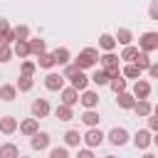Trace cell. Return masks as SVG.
<instances>
[{
	"label": "cell",
	"mask_w": 158,
	"mask_h": 158,
	"mask_svg": "<svg viewBox=\"0 0 158 158\" xmlns=\"http://www.w3.org/2000/svg\"><path fill=\"white\" fill-rule=\"evenodd\" d=\"M64 79H69V84L77 89V91H84L89 86V77L84 74V69H77L74 64H64Z\"/></svg>",
	"instance_id": "1"
},
{
	"label": "cell",
	"mask_w": 158,
	"mask_h": 158,
	"mask_svg": "<svg viewBox=\"0 0 158 158\" xmlns=\"http://www.w3.org/2000/svg\"><path fill=\"white\" fill-rule=\"evenodd\" d=\"M96 62H99V49H94V47H86L74 57L77 69H91V67H96Z\"/></svg>",
	"instance_id": "2"
},
{
	"label": "cell",
	"mask_w": 158,
	"mask_h": 158,
	"mask_svg": "<svg viewBox=\"0 0 158 158\" xmlns=\"http://www.w3.org/2000/svg\"><path fill=\"white\" fill-rule=\"evenodd\" d=\"M81 141L86 143V148H96V146H101L106 141V133L99 126H94V128H86V133L81 136Z\"/></svg>",
	"instance_id": "3"
},
{
	"label": "cell",
	"mask_w": 158,
	"mask_h": 158,
	"mask_svg": "<svg viewBox=\"0 0 158 158\" xmlns=\"http://www.w3.org/2000/svg\"><path fill=\"white\" fill-rule=\"evenodd\" d=\"M138 49L141 52H156L158 49V32H143L141 37H138Z\"/></svg>",
	"instance_id": "4"
},
{
	"label": "cell",
	"mask_w": 158,
	"mask_h": 158,
	"mask_svg": "<svg viewBox=\"0 0 158 158\" xmlns=\"http://www.w3.org/2000/svg\"><path fill=\"white\" fill-rule=\"evenodd\" d=\"M106 138H109L111 146H126L131 136H128V131H126L123 126H116V128H111V131L106 133Z\"/></svg>",
	"instance_id": "5"
},
{
	"label": "cell",
	"mask_w": 158,
	"mask_h": 158,
	"mask_svg": "<svg viewBox=\"0 0 158 158\" xmlns=\"http://www.w3.org/2000/svg\"><path fill=\"white\" fill-rule=\"evenodd\" d=\"M131 141H133V146H136V148L146 151V148L153 143V136H151V131H148V128H141V131H136V133H133V138H131Z\"/></svg>",
	"instance_id": "6"
},
{
	"label": "cell",
	"mask_w": 158,
	"mask_h": 158,
	"mask_svg": "<svg viewBox=\"0 0 158 158\" xmlns=\"http://www.w3.org/2000/svg\"><path fill=\"white\" fill-rule=\"evenodd\" d=\"M79 104L84 109H96L99 106V94L91 91V89H84V91H79Z\"/></svg>",
	"instance_id": "7"
},
{
	"label": "cell",
	"mask_w": 158,
	"mask_h": 158,
	"mask_svg": "<svg viewBox=\"0 0 158 158\" xmlns=\"http://www.w3.org/2000/svg\"><path fill=\"white\" fill-rule=\"evenodd\" d=\"M30 111H32V118H44L52 109H49V101L47 99H35L32 106H30Z\"/></svg>",
	"instance_id": "8"
},
{
	"label": "cell",
	"mask_w": 158,
	"mask_h": 158,
	"mask_svg": "<svg viewBox=\"0 0 158 158\" xmlns=\"http://www.w3.org/2000/svg\"><path fill=\"white\" fill-rule=\"evenodd\" d=\"M17 128L22 136H35L40 131V118H25V121H17Z\"/></svg>",
	"instance_id": "9"
},
{
	"label": "cell",
	"mask_w": 158,
	"mask_h": 158,
	"mask_svg": "<svg viewBox=\"0 0 158 158\" xmlns=\"http://www.w3.org/2000/svg\"><path fill=\"white\" fill-rule=\"evenodd\" d=\"M118 57L114 54V52H104V54H99V64H101V69H106V72H111V69H118Z\"/></svg>",
	"instance_id": "10"
},
{
	"label": "cell",
	"mask_w": 158,
	"mask_h": 158,
	"mask_svg": "<svg viewBox=\"0 0 158 158\" xmlns=\"http://www.w3.org/2000/svg\"><path fill=\"white\" fill-rule=\"evenodd\" d=\"M30 138H32L30 143H32V148H35V151H44V148H49V141H52L47 131H37V133H35V136H30Z\"/></svg>",
	"instance_id": "11"
},
{
	"label": "cell",
	"mask_w": 158,
	"mask_h": 158,
	"mask_svg": "<svg viewBox=\"0 0 158 158\" xmlns=\"http://www.w3.org/2000/svg\"><path fill=\"white\" fill-rule=\"evenodd\" d=\"M44 86H47L49 91H59V89L64 86V77L57 74V72H49V74L44 77Z\"/></svg>",
	"instance_id": "12"
},
{
	"label": "cell",
	"mask_w": 158,
	"mask_h": 158,
	"mask_svg": "<svg viewBox=\"0 0 158 158\" xmlns=\"http://www.w3.org/2000/svg\"><path fill=\"white\" fill-rule=\"evenodd\" d=\"M133 96H136V99H148V96H151V81H148V79H136V84H133Z\"/></svg>",
	"instance_id": "13"
},
{
	"label": "cell",
	"mask_w": 158,
	"mask_h": 158,
	"mask_svg": "<svg viewBox=\"0 0 158 158\" xmlns=\"http://www.w3.org/2000/svg\"><path fill=\"white\" fill-rule=\"evenodd\" d=\"M59 96H62V104H67V106H74L79 101V91L74 86H62L59 89Z\"/></svg>",
	"instance_id": "14"
},
{
	"label": "cell",
	"mask_w": 158,
	"mask_h": 158,
	"mask_svg": "<svg viewBox=\"0 0 158 158\" xmlns=\"http://www.w3.org/2000/svg\"><path fill=\"white\" fill-rule=\"evenodd\" d=\"M116 104H118V109L131 111V109H133V104H136V96H133V94H128V91H118V94H116Z\"/></svg>",
	"instance_id": "15"
},
{
	"label": "cell",
	"mask_w": 158,
	"mask_h": 158,
	"mask_svg": "<svg viewBox=\"0 0 158 158\" xmlns=\"http://www.w3.org/2000/svg\"><path fill=\"white\" fill-rule=\"evenodd\" d=\"M131 111H136V116H148V114H153V104L148 101V99H136V104H133V109Z\"/></svg>",
	"instance_id": "16"
},
{
	"label": "cell",
	"mask_w": 158,
	"mask_h": 158,
	"mask_svg": "<svg viewBox=\"0 0 158 158\" xmlns=\"http://www.w3.org/2000/svg\"><path fill=\"white\" fill-rule=\"evenodd\" d=\"M15 131H17V118H15V116H2V118H0V133L10 136V133H15Z\"/></svg>",
	"instance_id": "17"
},
{
	"label": "cell",
	"mask_w": 158,
	"mask_h": 158,
	"mask_svg": "<svg viewBox=\"0 0 158 158\" xmlns=\"http://www.w3.org/2000/svg\"><path fill=\"white\" fill-rule=\"evenodd\" d=\"M52 57H54V64L64 67V64H69V59H72V52H69L67 47H57V49L52 52Z\"/></svg>",
	"instance_id": "18"
},
{
	"label": "cell",
	"mask_w": 158,
	"mask_h": 158,
	"mask_svg": "<svg viewBox=\"0 0 158 158\" xmlns=\"http://www.w3.org/2000/svg\"><path fill=\"white\" fill-rule=\"evenodd\" d=\"M17 99V86L15 84H0V101H15Z\"/></svg>",
	"instance_id": "19"
},
{
	"label": "cell",
	"mask_w": 158,
	"mask_h": 158,
	"mask_svg": "<svg viewBox=\"0 0 158 158\" xmlns=\"http://www.w3.org/2000/svg\"><path fill=\"white\" fill-rule=\"evenodd\" d=\"M81 121H84V126H86V128L99 126V111H96V109H86V111L81 114Z\"/></svg>",
	"instance_id": "20"
},
{
	"label": "cell",
	"mask_w": 158,
	"mask_h": 158,
	"mask_svg": "<svg viewBox=\"0 0 158 158\" xmlns=\"http://www.w3.org/2000/svg\"><path fill=\"white\" fill-rule=\"evenodd\" d=\"M79 143H81V133L74 131V128H69V131L64 133V146H67V148H79Z\"/></svg>",
	"instance_id": "21"
},
{
	"label": "cell",
	"mask_w": 158,
	"mask_h": 158,
	"mask_svg": "<svg viewBox=\"0 0 158 158\" xmlns=\"http://www.w3.org/2000/svg\"><path fill=\"white\" fill-rule=\"evenodd\" d=\"M27 44H30V54H42V52H47V42L44 40H40V37H35V40H27Z\"/></svg>",
	"instance_id": "22"
},
{
	"label": "cell",
	"mask_w": 158,
	"mask_h": 158,
	"mask_svg": "<svg viewBox=\"0 0 158 158\" xmlns=\"http://www.w3.org/2000/svg\"><path fill=\"white\" fill-rule=\"evenodd\" d=\"M12 54H17L20 59H25V57H30V44H27V40H15V47H12Z\"/></svg>",
	"instance_id": "23"
},
{
	"label": "cell",
	"mask_w": 158,
	"mask_h": 158,
	"mask_svg": "<svg viewBox=\"0 0 158 158\" xmlns=\"http://www.w3.org/2000/svg\"><path fill=\"white\" fill-rule=\"evenodd\" d=\"M35 64L42 67V69H52V67H54V57H52V52H42V54H37Z\"/></svg>",
	"instance_id": "24"
},
{
	"label": "cell",
	"mask_w": 158,
	"mask_h": 158,
	"mask_svg": "<svg viewBox=\"0 0 158 158\" xmlns=\"http://www.w3.org/2000/svg\"><path fill=\"white\" fill-rule=\"evenodd\" d=\"M121 74H123V79H141V74H143V72H141L133 62H126V67L121 69Z\"/></svg>",
	"instance_id": "25"
},
{
	"label": "cell",
	"mask_w": 158,
	"mask_h": 158,
	"mask_svg": "<svg viewBox=\"0 0 158 158\" xmlns=\"http://www.w3.org/2000/svg\"><path fill=\"white\" fill-rule=\"evenodd\" d=\"M54 116H57L59 121H72V118H74V111H72V106H67V104H59V106L54 109Z\"/></svg>",
	"instance_id": "26"
},
{
	"label": "cell",
	"mask_w": 158,
	"mask_h": 158,
	"mask_svg": "<svg viewBox=\"0 0 158 158\" xmlns=\"http://www.w3.org/2000/svg\"><path fill=\"white\" fill-rule=\"evenodd\" d=\"M114 40H116V44H131V40H133V35H131V30H126V27H121V30H116V35H114Z\"/></svg>",
	"instance_id": "27"
},
{
	"label": "cell",
	"mask_w": 158,
	"mask_h": 158,
	"mask_svg": "<svg viewBox=\"0 0 158 158\" xmlns=\"http://www.w3.org/2000/svg\"><path fill=\"white\" fill-rule=\"evenodd\" d=\"M133 64H136V67H138L141 72H146V69L151 67V54H148V52H141V49H138V54H136Z\"/></svg>",
	"instance_id": "28"
},
{
	"label": "cell",
	"mask_w": 158,
	"mask_h": 158,
	"mask_svg": "<svg viewBox=\"0 0 158 158\" xmlns=\"http://www.w3.org/2000/svg\"><path fill=\"white\" fill-rule=\"evenodd\" d=\"M106 86H111V89H114V94H118V91H126V79H123V74H116V77H111Z\"/></svg>",
	"instance_id": "29"
},
{
	"label": "cell",
	"mask_w": 158,
	"mask_h": 158,
	"mask_svg": "<svg viewBox=\"0 0 158 158\" xmlns=\"http://www.w3.org/2000/svg\"><path fill=\"white\" fill-rule=\"evenodd\" d=\"M20 156V148L15 143H2L0 146V158H17Z\"/></svg>",
	"instance_id": "30"
},
{
	"label": "cell",
	"mask_w": 158,
	"mask_h": 158,
	"mask_svg": "<svg viewBox=\"0 0 158 158\" xmlns=\"http://www.w3.org/2000/svg\"><path fill=\"white\" fill-rule=\"evenodd\" d=\"M99 47L104 49V52H114V47H116V40H114V35H101L99 37Z\"/></svg>",
	"instance_id": "31"
},
{
	"label": "cell",
	"mask_w": 158,
	"mask_h": 158,
	"mask_svg": "<svg viewBox=\"0 0 158 158\" xmlns=\"http://www.w3.org/2000/svg\"><path fill=\"white\" fill-rule=\"evenodd\" d=\"M89 81H94L96 86H106V84H109V74H106V69H96V72L89 77Z\"/></svg>",
	"instance_id": "32"
},
{
	"label": "cell",
	"mask_w": 158,
	"mask_h": 158,
	"mask_svg": "<svg viewBox=\"0 0 158 158\" xmlns=\"http://www.w3.org/2000/svg\"><path fill=\"white\" fill-rule=\"evenodd\" d=\"M17 91H30L32 86H35V79L32 77H27V74H20V79H17Z\"/></svg>",
	"instance_id": "33"
},
{
	"label": "cell",
	"mask_w": 158,
	"mask_h": 158,
	"mask_svg": "<svg viewBox=\"0 0 158 158\" xmlns=\"http://www.w3.org/2000/svg\"><path fill=\"white\" fill-rule=\"evenodd\" d=\"M136 54H138V47H133V44H126L118 59H123V62H133V59H136Z\"/></svg>",
	"instance_id": "34"
},
{
	"label": "cell",
	"mask_w": 158,
	"mask_h": 158,
	"mask_svg": "<svg viewBox=\"0 0 158 158\" xmlns=\"http://www.w3.org/2000/svg\"><path fill=\"white\" fill-rule=\"evenodd\" d=\"M12 32H15V40H30V27L27 25H17V27H12Z\"/></svg>",
	"instance_id": "35"
},
{
	"label": "cell",
	"mask_w": 158,
	"mask_h": 158,
	"mask_svg": "<svg viewBox=\"0 0 158 158\" xmlns=\"http://www.w3.org/2000/svg\"><path fill=\"white\" fill-rule=\"evenodd\" d=\"M10 59H12V47L0 42V64H5V62H10Z\"/></svg>",
	"instance_id": "36"
},
{
	"label": "cell",
	"mask_w": 158,
	"mask_h": 158,
	"mask_svg": "<svg viewBox=\"0 0 158 158\" xmlns=\"http://www.w3.org/2000/svg\"><path fill=\"white\" fill-rule=\"evenodd\" d=\"M49 158H69V151H67V146L49 148Z\"/></svg>",
	"instance_id": "37"
},
{
	"label": "cell",
	"mask_w": 158,
	"mask_h": 158,
	"mask_svg": "<svg viewBox=\"0 0 158 158\" xmlns=\"http://www.w3.org/2000/svg\"><path fill=\"white\" fill-rule=\"evenodd\" d=\"M20 69H22V74H27V77H32V74H35V69H37V64H35L32 59H25Z\"/></svg>",
	"instance_id": "38"
},
{
	"label": "cell",
	"mask_w": 158,
	"mask_h": 158,
	"mask_svg": "<svg viewBox=\"0 0 158 158\" xmlns=\"http://www.w3.org/2000/svg\"><path fill=\"white\" fill-rule=\"evenodd\" d=\"M10 30H12V27H10V22H7L5 17H0V40H2V37H5Z\"/></svg>",
	"instance_id": "39"
},
{
	"label": "cell",
	"mask_w": 158,
	"mask_h": 158,
	"mask_svg": "<svg viewBox=\"0 0 158 158\" xmlns=\"http://www.w3.org/2000/svg\"><path fill=\"white\" fill-rule=\"evenodd\" d=\"M146 118H148V131H151V133H153V131H158V118H156L153 114H148Z\"/></svg>",
	"instance_id": "40"
},
{
	"label": "cell",
	"mask_w": 158,
	"mask_h": 158,
	"mask_svg": "<svg viewBox=\"0 0 158 158\" xmlns=\"http://www.w3.org/2000/svg\"><path fill=\"white\" fill-rule=\"evenodd\" d=\"M148 15H151V20H158V0H153V2H151Z\"/></svg>",
	"instance_id": "41"
},
{
	"label": "cell",
	"mask_w": 158,
	"mask_h": 158,
	"mask_svg": "<svg viewBox=\"0 0 158 158\" xmlns=\"http://www.w3.org/2000/svg\"><path fill=\"white\" fill-rule=\"evenodd\" d=\"M146 72H148V77H151V79H156V77H158V64H153V62H151V67H148Z\"/></svg>",
	"instance_id": "42"
},
{
	"label": "cell",
	"mask_w": 158,
	"mask_h": 158,
	"mask_svg": "<svg viewBox=\"0 0 158 158\" xmlns=\"http://www.w3.org/2000/svg\"><path fill=\"white\" fill-rule=\"evenodd\" d=\"M77 158H94V153H91V148H81L77 153Z\"/></svg>",
	"instance_id": "43"
},
{
	"label": "cell",
	"mask_w": 158,
	"mask_h": 158,
	"mask_svg": "<svg viewBox=\"0 0 158 158\" xmlns=\"http://www.w3.org/2000/svg\"><path fill=\"white\" fill-rule=\"evenodd\" d=\"M141 158H156V156H153V153H143Z\"/></svg>",
	"instance_id": "44"
},
{
	"label": "cell",
	"mask_w": 158,
	"mask_h": 158,
	"mask_svg": "<svg viewBox=\"0 0 158 158\" xmlns=\"http://www.w3.org/2000/svg\"><path fill=\"white\" fill-rule=\"evenodd\" d=\"M17 158H30V156H17Z\"/></svg>",
	"instance_id": "45"
},
{
	"label": "cell",
	"mask_w": 158,
	"mask_h": 158,
	"mask_svg": "<svg viewBox=\"0 0 158 158\" xmlns=\"http://www.w3.org/2000/svg\"><path fill=\"white\" fill-rule=\"evenodd\" d=\"M104 158H116V156H104Z\"/></svg>",
	"instance_id": "46"
}]
</instances>
